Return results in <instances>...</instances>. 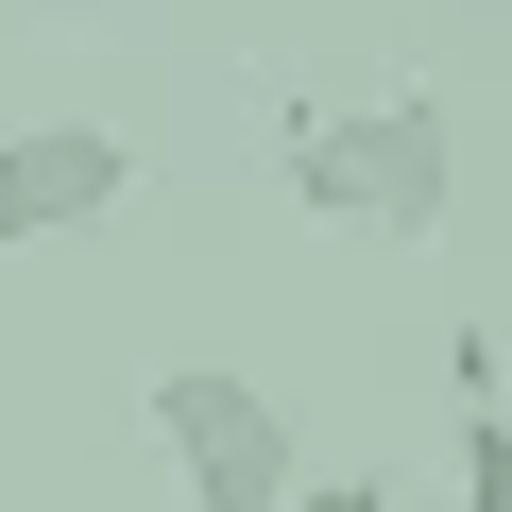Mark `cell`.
<instances>
[{
  "label": "cell",
  "mask_w": 512,
  "mask_h": 512,
  "mask_svg": "<svg viewBox=\"0 0 512 512\" xmlns=\"http://www.w3.org/2000/svg\"><path fill=\"white\" fill-rule=\"evenodd\" d=\"M274 154H291V205L308 222H359V239H444V205H461V137H444L427 86H376L359 120L291 103Z\"/></svg>",
  "instance_id": "cell-1"
},
{
  "label": "cell",
  "mask_w": 512,
  "mask_h": 512,
  "mask_svg": "<svg viewBox=\"0 0 512 512\" xmlns=\"http://www.w3.org/2000/svg\"><path fill=\"white\" fill-rule=\"evenodd\" d=\"M154 444H171L188 512H291V478H308L291 410L256 393V376H222V359H171L154 376Z\"/></svg>",
  "instance_id": "cell-2"
},
{
  "label": "cell",
  "mask_w": 512,
  "mask_h": 512,
  "mask_svg": "<svg viewBox=\"0 0 512 512\" xmlns=\"http://www.w3.org/2000/svg\"><path fill=\"white\" fill-rule=\"evenodd\" d=\"M120 188H137V154H120L103 120H18V137H0V256L120 222Z\"/></svg>",
  "instance_id": "cell-3"
},
{
  "label": "cell",
  "mask_w": 512,
  "mask_h": 512,
  "mask_svg": "<svg viewBox=\"0 0 512 512\" xmlns=\"http://www.w3.org/2000/svg\"><path fill=\"white\" fill-rule=\"evenodd\" d=\"M444 512H512V410H461V444H444Z\"/></svg>",
  "instance_id": "cell-4"
},
{
  "label": "cell",
  "mask_w": 512,
  "mask_h": 512,
  "mask_svg": "<svg viewBox=\"0 0 512 512\" xmlns=\"http://www.w3.org/2000/svg\"><path fill=\"white\" fill-rule=\"evenodd\" d=\"M444 393H461V410H512V359H495V342L461 325V342H444Z\"/></svg>",
  "instance_id": "cell-5"
},
{
  "label": "cell",
  "mask_w": 512,
  "mask_h": 512,
  "mask_svg": "<svg viewBox=\"0 0 512 512\" xmlns=\"http://www.w3.org/2000/svg\"><path fill=\"white\" fill-rule=\"evenodd\" d=\"M291 512H410L393 478H291Z\"/></svg>",
  "instance_id": "cell-6"
}]
</instances>
